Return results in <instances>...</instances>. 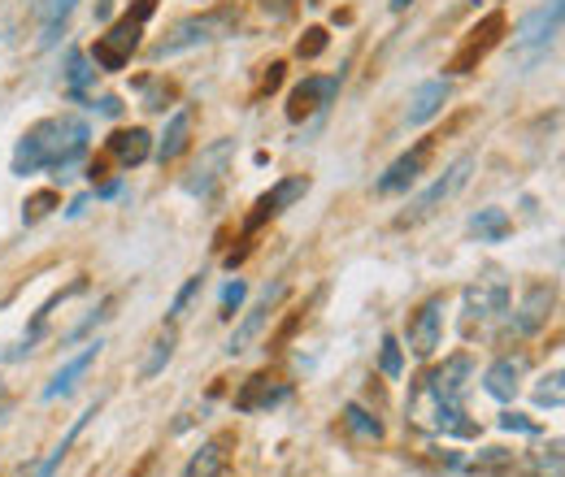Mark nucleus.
Instances as JSON below:
<instances>
[{
    "mask_svg": "<svg viewBox=\"0 0 565 477\" xmlns=\"http://www.w3.org/2000/svg\"><path fill=\"white\" fill-rule=\"evenodd\" d=\"M83 152H87V122H78L71 113L44 118V122H35L22 135V143H18L13 174L26 178V174H40V170H53V178L66 183V178H74Z\"/></svg>",
    "mask_w": 565,
    "mask_h": 477,
    "instance_id": "nucleus-1",
    "label": "nucleus"
},
{
    "mask_svg": "<svg viewBox=\"0 0 565 477\" xmlns=\"http://www.w3.org/2000/svg\"><path fill=\"white\" fill-rule=\"evenodd\" d=\"M470 170H475V156H457L448 170H444V178H435L430 187H426L423 196L414 200V205L401 213V226H414V221H423V217H430L439 205H448L466 183H470Z\"/></svg>",
    "mask_w": 565,
    "mask_h": 477,
    "instance_id": "nucleus-2",
    "label": "nucleus"
},
{
    "mask_svg": "<svg viewBox=\"0 0 565 477\" xmlns=\"http://www.w3.org/2000/svg\"><path fill=\"white\" fill-rule=\"evenodd\" d=\"M231 156H235V139H213L210 148L201 152V161L192 165V174L183 178V192L205 200L213 187L226 178V170H231Z\"/></svg>",
    "mask_w": 565,
    "mask_h": 477,
    "instance_id": "nucleus-3",
    "label": "nucleus"
},
{
    "mask_svg": "<svg viewBox=\"0 0 565 477\" xmlns=\"http://www.w3.org/2000/svg\"><path fill=\"white\" fill-rule=\"evenodd\" d=\"M231 26V18L226 13H205V18H183L174 31H170V40H161V48H157V57H179V53H188V48H196V44H210L217 40L222 31Z\"/></svg>",
    "mask_w": 565,
    "mask_h": 477,
    "instance_id": "nucleus-4",
    "label": "nucleus"
},
{
    "mask_svg": "<svg viewBox=\"0 0 565 477\" xmlns=\"http://www.w3.org/2000/svg\"><path fill=\"white\" fill-rule=\"evenodd\" d=\"M461 308H466L470 322H492L495 313L509 308V282L500 273H483L479 282H470L461 291Z\"/></svg>",
    "mask_w": 565,
    "mask_h": 477,
    "instance_id": "nucleus-5",
    "label": "nucleus"
},
{
    "mask_svg": "<svg viewBox=\"0 0 565 477\" xmlns=\"http://www.w3.org/2000/svg\"><path fill=\"white\" fill-rule=\"evenodd\" d=\"M562 0H548V4H540L535 13H526L522 18V26H518V35H513V44L522 48V53H531V48H548L553 40H557V31H562Z\"/></svg>",
    "mask_w": 565,
    "mask_h": 477,
    "instance_id": "nucleus-6",
    "label": "nucleus"
},
{
    "mask_svg": "<svg viewBox=\"0 0 565 477\" xmlns=\"http://www.w3.org/2000/svg\"><path fill=\"white\" fill-rule=\"evenodd\" d=\"M444 295H430L423 308L414 313V322H409V351L426 360V356H435V347L444 339Z\"/></svg>",
    "mask_w": 565,
    "mask_h": 477,
    "instance_id": "nucleus-7",
    "label": "nucleus"
},
{
    "mask_svg": "<svg viewBox=\"0 0 565 477\" xmlns=\"http://www.w3.org/2000/svg\"><path fill=\"white\" fill-rule=\"evenodd\" d=\"M426 156H430V139H423L414 152L396 156V161L383 170V178L374 183V192H379V196H396V192H409V187L418 183V174H423Z\"/></svg>",
    "mask_w": 565,
    "mask_h": 477,
    "instance_id": "nucleus-8",
    "label": "nucleus"
},
{
    "mask_svg": "<svg viewBox=\"0 0 565 477\" xmlns=\"http://www.w3.org/2000/svg\"><path fill=\"white\" fill-rule=\"evenodd\" d=\"M287 295V286L282 282H275V286H266V295L244 313V322L235 326V335H231V343H226V351L231 356H239V351H248V343L262 335V326H266V317H270V308H275V300H282Z\"/></svg>",
    "mask_w": 565,
    "mask_h": 477,
    "instance_id": "nucleus-9",
    "label": "nucleus"
},
{
    "mask_svg": "<svg viewBox=\"0 0 565 477\" xmlns=\"http://www.w3.org/2000/svg\"><path fill=\"white\" fill-rule=\"evenodd\" d=\"M335 91H340V78H305V83L287 96V118H291V122H300V118L318 113L322 105H331V100H335Z\"/></svg>",
    "mask_w": 565,
    "mask_h": 477,
    "instance_id": "nucleus-10",
    "label": "nucleus"
},
{
    "mask_svg": "<svg viewBox=\"0 0 565 477\" xmlns=\"http://www.w3.org/2000/svg\"><path fill=\"white\" fill-rule=\"evenodd\" d=\"M553 286H544V282H535L531 291H526V300H522V308L513 313V322H509V330L518 335V339H526V335H535L544 322H548V313H553Z\"/></svg>",
    "mask_w": 565,
    "mask_h": 477,
    "instance_id": "nucleus-11",
    "label": "nucleus"
},
{
    "mask_svg": "<svg viewBox=\"0 0 565 477\" xmlns=\"http://www.w3.org/2000/svg\"><path fill=\"white\" fill-rule=\"evenodd\" d=\"M448 96H452V83H448V78H426V83H418L414 96H409L405 122H409V127H426V122L448 105Z\"/></svg>",
    "mask_w": 565,
    "mask_h": 477,
    "instance_id": "nucleus-12",
    "label": "nucleus"
},
{
    "mask_svg": "<svg viewBox=\"0 0 565 477\" xmlns=\"http://www.w3.org/2000/svg\"><path fill=\"white\" fill-rule=\"evenodd\" d=\"M470 356H452V360H444V369H435L430 378H426V387L444 400V404H461L466 400V387H470Z\"/></svg>",
    "mask_w": 565,
    "mask_h": 477,
    "instance_id": "nucleus-13",
    "label": "nucleus"
},
{
    "mask_svg": "<svg viewBox=\"0 0 565 477\" xmlns=\"http://www.w3.org/2000/svg\"><path fill=\"white\" fill-rule=\"evenodd\" d=\"M522 373H526V360L522 356H504V360H495L492 369L483 373V391L492 400H500V404H509L518 395V387H522Z\"/></svg>",
    "mask_w": 565,
    "mask_h": 477,
    "instance_id": "nucleus-14",
    "label": "nucleus"
},
{
    "mask_svg": "<svg viewBox=\"0 0 565 477\" xmlns=\"http://www.w3.org/2000/svg\"><path fill=\"white\" fill-rule=\"evenodd\" d=\"M100 347H105V343L96 339V343H87V347H83L78 356H71V360H66V365H62V369L53 373V382L44 387V400H62V395H71V391H74V382H78V378H83V373H87V369L96 365V356H100Z\"/></svg>",
    "mask_w": 565,
    "mask_h": 477,
    "instance_id": "nucleus-15",
    "label": "nucleus"
},
{
    "mask_svg": "<svg viewBox=\"0 0 565 477\" xmlns=\"http://www.w3.org/2000/svg\"><path fill=\"white\" fill-rule=\"evenodd\" d=\"M309 192V178H282L275 192H266L262 200H257V208H253V217H248V230H257L266 217H275V213H282V208L291 205V200H300Z\"/></svg>",
    "mask_w": 565,
    "mask_h": 477,
    "instance_id": "nucleus-16",
    "label": "nucleus"
},
{
    "mask_svg": "<svg viewBox=\"0 0 565 477\" xmlns=\"http://www.w3.org/2000/svg\"><path fill=\"white\" fill-rule=\"evenodd\" d=\"M188 135H192V109H179V113H174V118L166 122V135L157 139L152 156H157L161 165L179 161V156H183V148H188Z\"/></svg>",
    "mask_w": 565,
    "mask_h": 477,
    "instance_id": "nucleus-17",
    "label": "nucleus"
},
{
    "mask_svg": "<svg viewBox=\"0 0 565 477\" xmlns=\"http://www.w3.org/2000/svg\"><path fill=\"white\" fill-rule=\"evenodd\" d=\"M282 400H287V387H270V382L257 373V378H248V387L235 395V409H239V412L275 409V404H282Z\"/></svg>",
    "mask_w": 565,
    "mask_h": 477,
    "instance_id": "nucleus-18",
    "label": "nucleus"
},
{
    "mask_svg": "<svg viewBox=\"0 0 565 477\" xmlns=\"http://www.w3.org/2000/svg\"><path fill=\"white\" fill-rule=\"evenodd\" d=\"M109 148H114V156L122 165H140V161L152 156V135L143 127H131V131H118V135L109 139Z\"/></svg>",
    "mask_w": 565,
    "mask_h": 477,
    "instance_id": "nucleus-19",
    "label": "nucleus"
},
{
    "mask_svg": "<svg viewBox=\"0 0 565 477\" xmlns=\"http://www.w3.org/2000/svg\"><path fill=\"white\" fill-rule=\"evenodd\" d=\"M226 474V452L222 443H205L188 465H183V477H222Z\"/></svg>",
    "mask_w": 565,
    "mask_h": 477,
    "instance_id": "nucleus-20",
    "label": "nucleus"
},
{
    "mask_svg": "<svg viewBox=\"0 0 565 477\" xmlns=\"http://www.w3.org/2000/svg\"><path fill=\"white\" fill-rule=\"evenodd\" d=\"M470 230H475L483 243H500V239L509 235V213H504V208H479V213L470 217Z\"/></svg>",
    "mask_w": 565,
    "mask_h": 477,
    "instance_id": "nucleus-21",
    "label": "nucleus"
},
{
    "mask_svg": "<svg viewBox=\"0 0 565 477\" xmlns=\"http://www.w3.org/2000/svg\"><path fill=\"white\" fill-rule=\"evenodd\" d=\"M92 416H96V409H87V412H83V416H74V425H71V430H66V438H62V443H57V447H53V456H49V460H44V465H40V469H35V477H53V474H57V469H62V460H66V456H71L74 438H78V434H83V425H87V421H92Z\"/></svg>",
    "mask_w": 565,
    "mask_h": 477,
    "instance_id": "nucleus-22",
    "label": "nucleus"
},
{
    "mask_svg": "<svg viewBox=\"0 0 565 477\" xmlns=\"http://www.w3.org/2000/svg\"><path fill=\"white\" fill-rule=\"evenodd\" d=\"M174 347H179L174 330H166L161 339L148 343V356H143V365H140V378H157V373H161V369L174 360Z\"/></svg>",
    "mask_w": 565,
    "mask_h": 477,
    "instance_id": "nucleus-23",
    "label": "nucleus"
},
{
    "mask_svg": "<svg viewBox=\"0 0 565 477\" xmlns=\"http://www.w3.org/2000/svg\"><path fill=\"white\" fill-rule=\"evenodd\" d=\"M344 425L353 430L356 438H370V443H379V438H383V421H379V416H370L361 404H349V409H344Z\"/></svg>",
    "mask_w": 565,
    "mask_h": 477,
    "instance_id": "nucleus-24",
    "label": "nucleus"
},
{
    "mask_svg": "<svg viewBox=\"0 0 565 477\" xmlns=\"http://www.w3.org/2000/svg\"><path fill=\"white\" fill-rule=\"evenodd\" d=\"M140 26L143 22H136V18H127V22H118L109 35H105V44L114 48V53H122V57H131L136 48H140Z\"/></svg>",
    "mask_w": 565,
    "mask_h": 477,
    "instance_id": "nucleus-25",
    "label": "nucleus"
},
{
    "mask_svg": "<svg viewBox=\"0 0 565 477\" xmlns=\"http://www.w3.org/2000/svg\"><path fill=\"white\" fill-rule=\"evenodd\" d=\"M562 382H565L562 369H557V373H548V378L535 387V404H540V409H562V400H565Z\"/></svg>",
    "mask_w": 565,
    "mask_h": 477,
    "instance_id": "nucleus-26",
    "label": "nucleus"
},
{
    "mask_svg": "<svg viewBox=\"0 0 565 477\" xmlns=\"http://www.w3.org/2000/svg\"><path fill=\"white\" fill-rule=\"evenodd\" d=\"M244 300H248V282H244V278H231V282L222 286V300H217V308H222V317H235Z\"/></svg>",
    "mask_w": 565,
    "mask_h": 477,
    "instance_id": "nucleus-27",
    "label": "nucleus"
},
{
    "mask_svg": "<svg viewBox=\"0 0 565 477\" xmlns=\"http://www.w3.org/2000/svg\"><path fill=\"white\" fill-rule=\"evenodd\" d=\"M57 205H62V200H57V192H40V196H31V200H26V208H22V221H26V226H35L40 217H49Z\"/></svg>",
    "mask_w": 565,
    "mask_h": 477,
    "instance_id": "nucleus-28",
    "label": "nucleus"
},
{
    "mask_svg": "<svg viewBox=\"0 0 565 477\" xmlns=\"http://www.w3.org/2000/svg\"><path fill=\"white\" fill-rule=\"evenodd\" d=\"M201 282H205V278H201V273H196V278H188V282H183V286H179V295H174V304H170V313H166V317H170V322H179V317H183V313H188V304H192V300H196V291H201Z\"/></svg>",
    "mask_w": 565,
    "mask_h": 477,
    "instance_id": "nucleus-29",
    "label": "nucleus"
},
{
    "mask_svg": "<svg viewBox=\"0 0 565 477\" xmlns=\"http://www.w3.org/2000/svg\"><path fill=\"white\" fill-rule=\"evenodd\" d=\"M379 369H383L387 378H401V369H405V356H401V343H396V339H383V351H379Z\"/></svg>",
    "mask_w": 565,
    "mask_h": 477,
    "instance_id": "nucleus-30",
    "label": "nucleus"
},
{
    "mask_svg": "<svg viewBox=\"0 0 565 477\" xmlns=\"http://www.w3.org/2000/svg\"><path fill=\"white\" fill-rule=\"evenodd\" d=\"M96 69H92V62H87V53H74L71 57V96H83V87H87V78H92Z\"/></svg>",
    "mask_w": 565,
    "mask_h": 477,
    "instance_id": "nucleus-31",
    "label": "nucleus"
},
{
    "mask_svg": "<svg viewBox=\"0 0 565 477\" xmlns=\"http://www.w3.org/2000/svg\"><path fill=\"white\" fill-rule=\"evenodd\" d=\"M74 4H78V0H40V18H44V26H62Z\"/></svg>",
    "mask_w": 565,
    "mask_h": 477,
    "instance_id": "nucleus-32",
    "label": "nucleus"
},
{
    "mask_svg": "<svg viewBox=\"0 0 565 477\" xmlns=\"http://www.w3.org/2000/svg\"><path fill=\"white\" fill-rule=\"evenodd\" d=\"M296 53H300V57H309V62H313V57H322V53H327V31H322V26L305 31V40L296 44Z\"/></svg>",
    "mask_w": 565,
    "mask_h": 477,
    "instance_id": "nucleus-33",
    "label": "nucleus"
},
{
    "mask_svg": "<svg viewBox=\"0 0 565 477\" xmlns=\"http://www.w3.org/2000/svg\"><path fill=\"white\" fill-rule=\"evenodd\" d=\"M500 430H509V434H535L540 425H535V421H526L522 412H504V416H500Z\"/></svg>",
    "mask_w": 565,
    "mask_h": 477,
    "instance_id": "nucleus-34",
    "label": "nucleus"
},
{
    "mask_svg": "<svg viewBox=\"0 0 565 477\" xmlns=\"http://www.w3.org/2000/svg\"><path fill=\"white\" fill-rule=\"evenodd\" d=\"M540 469H544V474L553 469V477H562V443H553V447L540 456Z\"/></svg>",
    "mask_w": 565,
    "mask_h": 477,
    "instance_id": "nucleus-35",
    "label": "nucleus"
},
{
    "mask_svg": "<svg viewBox=\"0 0 565 477\" xmlns=\"http://www.w3.org/2000/svg\"><path fill=\"white\" fill-rule=\"evenodd\" d=\"M105 308H109V300H105V304H100V308H96V313H92V317H87V322H83V326H74V335H71V339H83V335H87V330H96V326H100V322H105V317H109V313H105Z\"/></svg>",
    "mask_w": 565,
    "mask_h": 477,
    "instance_id": "nucleus-36",
    "label": "nucleus"
},
{
    "mask_svg": "<svg viewBox=\"0 0 565 477\" xmlns=\"http://www.w3.org/2000/svg\"><path fill=\"white\" fill-rule=\"evenodd\" d=\"M92 109H96V113H105V118H118V113H122V100H118V96H100Z\"/></svg>",
    "mask_w": 565,
    "mask_h": 477,
    "instance_id": "nucleus-37",
    "label": "nucleus"
},
{
    "mask_svg": "<svg viewBox=\"0 0 565 477\" xmlns=\"http://www.w3.org/2000/svg\"><path fill=\"white\" fill-rule=\"evenodd\" d=\"M114 4L118 0H96V22H109L114 18Z\"/></svg>",
    "mask_w": 565,
    "mask_h": 477,
    "instance_id": "nucleus-38",
    "label": "nucleus"
},
{
    "mask_svg": "<svg viewBox=\"0 0 565 477\" xmlns=\"http://www.w3.org/2000/svg\"><path fill=\"white\" fill-rule=\"evenodd\" d=\"M92 200H96V196H78V200H74V205L66 208V213H71V217H83V208L92 205Z\"/></svg>",
    "mask_w": 565,
    "mask_h": 477,
    "instance_id": "nucleus-39",
    "label": "nucleus"
},
{
    "mask_svg": "<svg viewBox=\"0 0 565 477\" xmlns=\"http://www.w3.org/2000/svg\"><path fill=\"white\" fill-rule=\"evenodd\" d=\"M409 4H414V0H392V13H405Z\"/></svg>",
    "mask_w": 565,
    "mask_h": 477,
    "instance_id": "nucleus-40",
    "label": "nucleus"
}]
</instances>
